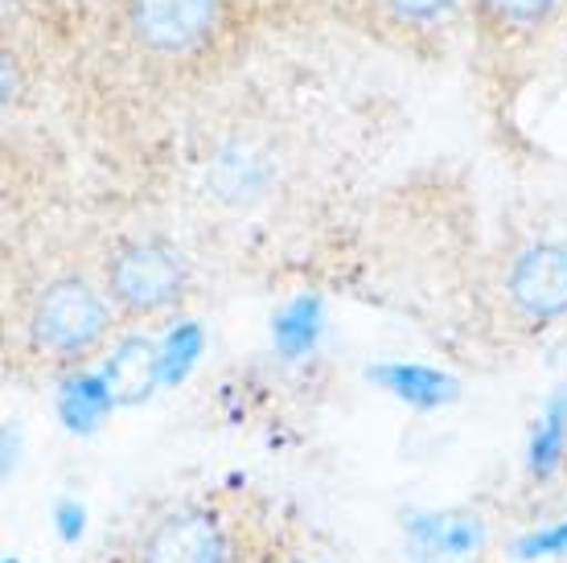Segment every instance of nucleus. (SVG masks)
I'll list each match as a JSON object with an SVG mask.
<instances>
[{
	"label": "nucleus",
	"mask_w": 567,
	"mask_h": 563,
	"mask_svg": "<svg viewBox=\"0 0 567 563\" xmlns=\"http://www.w3.org/2000/svg\"><path fill=\"white\" fill-rule=\"evenodd\" d=\"M386 9L399 17V21H412V25H424V21H436L453 9L456 0H383Z\"/></svg>",
	"instance_id": "16"
},
{
	"label": "nucleus",
	"mask_w": 567,
	"mask_h": 563,
	"mask_svg": "<svg viewBox=\"0 0 567 563\" xmlns=\"http://www.w3.org/2000/svg\"><path fill=\"white\" fill-rule=\"evenodd\" d=\"M112 387L103 375H71L58 391V416L71 432H95L103 423V416L112 411Z\"/></svg>",
	"instance_id": "10"
},
{
	"label": "nucleus",
	"mask_w": 567,
	"mask_h": 563,
	"mask_svg": "<svg viewBox=\"0 0 567 563\" xmlns=\"http://www.w3.org/2000/svg\"><path fill=\"white\" fill-rule=\"evenodd\" d=\"M54 522H58V535L66 539V543H74V539L83 535V522H86V514H83V506L79 502H58V510H54Z\"/></svg>",
	"instance_id": "17"
},
{
	"label": "nucleus",
	"mask_w": 567,
	"mask_h": 563,
	"mask_svg": "<svg viewBox=\"0 0 567 563\" xmlns=\"http://www.w3.org/2000/svg\"><path fill=\"white\" fill-rule=\"evenodd\" d=\"M567 457V387L547 399L539 423H535V437H530V473L535 478H551L555 469L564 465Z\"/></svg>",
	"instance_id": "11"
},
{
	"label": "nucleus",
	"mask_w": 567,
	"mask_h": 563,
	"mask_svg": "<svg viewBox=\"0 0 567 563\" xmlns=\"http://www.w3.org/2000/svg\"><path fill=\"white\" fill-rule=\"evenodd\" d=\"M103 379L112 387L115 403H141L156 391L161 379V346H153L148 338H128L120 341L103 367Z\"/></svg>",
	"instance_id": "7"
},
{
	"label": "nucleus",
	"mask_w": 567,
	"mask_h": 563,
	"mask_svg": "<svg viewBox=\"0 0 567 563\" xmlns=\"http://www.w3.org/2000/svg\"><path fill=\"white\" fill-rule=\"evenodd\" d=\"M268 182H271L268 161L256 156L251 149H243V144H230V149H223V153L214 156L210 185L223 202H251V197H259L268 190Z\"/></svg>",
	"instance_id": "9"
},
{
	"label": "nucleus",
	"mask_w": 567,
	"mask_h": 563,
	"mask_svg": "<svg viewBox=\"0 0 567 563\" xmlns=\"http://www.w3.org/2000/svg\"><path fill=\"white\" fill-rule=\"evenodd\" d=\"M370 379L386 387V391L412 403V408H440V403H453L456 399V382L449 375H440L432 367H415V362H391V367L370 370Z\"/></svg>",
	"instance_id": "8"
},
{
	"label": "nucleus",
	"mask_w": 567,
	"mask_h": 563,
	"mask_svg": "<svg viewBox=\"0 0 567 563\" xmlns=\"http://www.w3.org/2000/svg\"><path fill=\"white\" fill-rule=\"evenodd\" d=\"M506 288H511L514 309L530 321L567 317V247H559V243L526 247L514 259Z\"/></svg>",
	"instance_id": "5"
},
{
	"label": "nucleus",
	"mask_w": 567,
	"mask_h": 563,
	"mask_svg": "<svg viewBox=\"0 0 567 563\" xmlns=\"http://www.w3.org/2000/svg\"><path fill=\"white\" fill-rule=\"evenodd\" d=\"M128 25L153 54H189L218 25V0H128Z\"/></svg>",
	"instance_id": "4"
},
{
	"label": "nucleus",
	"mask_w": 567,
	"mask_h": 563,
	"mask_svg": "<svg viewBox=\"0 0 567 563\" xmlns=\"http://www.w3.org/2000/svg\"><path fill=\"white\" fill-rule=\"evenodd\" d=\"M4 563H17V560H4Z\"/></svg>",
	"instance_id": "18"
},
{
	"label": "nucleus",
	"mask_w": 567,
	"mask_h": 563,
	"mask_svg": "<svg viewBox=\"0 0 567 563\" xmlns=\"http://www.w3.org/2000/svg\"><path fill=\"white\" fill-rule=\"evenodd\" d=\"M132 563H227V531L210 510L177 506L144 531Z\"/></svg>",
	"instance_id": "3"
},
{
	"label": "nucleus",
	"mask_w": 567,
	"mask_h": 563,
	"mask_svg": "<svg viewBox=\"0 0 567 563\" xmlns=\"http://www.w3.org/2000/svg\"><path fill=\"white\" fill-rule=\"evenodd\" d=\"M202 346H206V338L194 321L173 325L161 341V379H165V387H177L194 370V362L202 358Z\"/></svg>",
	"instance_id": "13"
},
{
	"label": "nucleus",
	"mask_w": 567,
	"mask_h": 563,
	"mask_svg": "<svg viewBox=\"0 0 567 563\" xmlns=\"http://www.w3.org/2000/svg\"><path fill=\"white\" fill-rule=\"evenodd\" d=\"M559 0H482V13L502 29H530L547 21Z\"/></svg>",
	"instance_id": "14"
},
{
	"label": "nucleus",
	"mask_w": 567,
	"mask_h": 563,
	"mask_svg": "<svg viewBox=\"0 0 567 563\" xmlns=\"http://www.w3.org/2000/svg\"><path fill=\"white\" fill-rule=\"evenodd\" d=\"M112 300L132 317H153L169 309L185 288V264L169 243H124L107 264Z\"/></svg>",
	"instance_id": "2"
},
{
	"label": "nucleus",
	"mask_w": 567,
	"mask_h": 563,
	"mask_svg": "<svg viewBox=\"0 0 567 563\" xmlns=\"http://www.w3.org/2000/svg\"><path fill=\"white\" fill-rule=\"evenodd\" d=\"M271 338H276V350L288 362L305 358L321 338V300L317 296H297L288 309H280V317L271 325Z\"/></svg>",
	"instance_id": "12"
},
{
	"label": "nucleus",
	"mask_w": 567,
	"mask_h": 563,
	"mask_svg": "<svg viewBox=\"0 0 567 563\" xmlns=\"http://www.w3.org/2000/svg\"><path fill=\"white\" fill-rule=\"evenodd\" d=\"M408 539L415 547V563H477L485 547V526L477 514L444 510L412 519Z\"/></svg>",
	"instance_id": "6"
},
{
	"label": "nucleus",
	"mask_w": 567,
	"mask_h": 563,
	"mask_svg": "<svg viewBox=\"0 0 567 563\" xmlns=\"http://www.w3.org/2000/svg\"><path fill=\"white\" fill-rule=\"evenodd\" d=\"M518 560H543V555H559L567 551V522L559 526H547V531H535V535L518 539Z\"/></svg>",
	"instance_id": "15"
},
{
	"label": "nucleus",
	"mask_w": 567,
	"mask_h": 563,
	"mask_svg": "<svg viewBox=\"0 0 567 563\" xmlns=\"http://www.w3.org/2000/svg\"><path fill=\"white\" fill-rule=\"evenodd\" d=\"M112 309L86 280H54L38 296L29 338L50 358H83L103 341Z\"/></svg>",
	"instance_id": "1"
}]
</instances>
